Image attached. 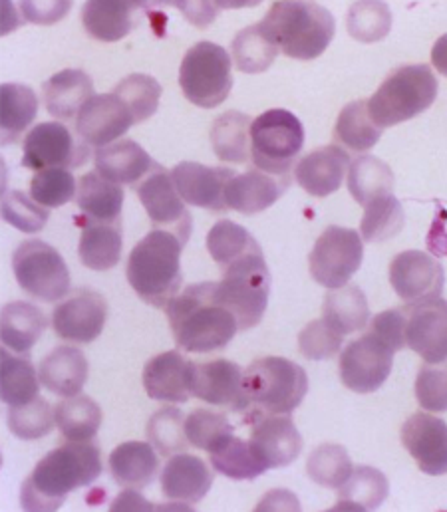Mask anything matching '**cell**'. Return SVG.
Returning a JSON list of instances; mask_svg holds the SVG:
<instances>
[{
  "label": "cell",
  "mask_w": 447,
  "mask_h": 512,
  "mask_svg": "<svg viewBox=\"0 0 447 512\" xmlns=\"http://www.w3.org/2000/svg\"><path fill=\"white\" fill-rule=\"evenodd\" d=\"M102 475L100 447L86 441L50 451L24 481L20 505L24 511H56L68 495L92 485Z\"/></svg>",
  "instance_id": "1"
},
{
  "label": "cell",
  "mask_w": 447,
  "mask_h": 512,
  "mask_svg": "<svg viewBox=\"0 0 447 512\" xmlns=\"http://www.w3.org/2000/svg\"><path fill=\"white\" fill-rule=\"evenodd\" d=\"M215 282H199L181 290L165 306L177 346L193 354L223 350L237 334V318L215 302Z\"/></svg>",
  "instance_id": "2"
},
{
  "label": "cell",
  "mask_w": 447,
  "mask_h": 512,
  "mask_svg": "<svg viewBox=\"0 0 447 512\" xmlns=\"http://www.w3.org/2000/svg\"><path fill=\"white\" fill-rule=\"evenodd\" d=\"M308 393V376L297 362L269 356L243 372L241 415L247 423L263 415H291Z\"/></svg>",
  "instance_id": "3"
},
{
  "label": "cell",
  "mask_w": 447,
  "mask_h": 512,
  "mask_svg": "<svg viewBox=\"0 0 447 512\" xmlns=\"http://www.w3.org/2000/svg\"><path fill=\"white\" fill-rule=\"evenodd\" d=\"M185 243L169 231L153 229L130 253L126 276L136 294L165 308L181 292V251Z\"/></svg>",
  "instance_id": "4"
},
{
  "label": "cell",
  "mask_w": 447,
  "mask_h": 512,
  "mask_svg": "<svg viewBox=\"0 0 447 512\" xmlns=\"http://www.w3.org/2000/svg\"><path fill=\"white\" fill-rule=\"evenodd\" d=\"M259 24L279 50L295 60L318 58L336 30L332 12L314 2H277Z\"/></svg>",
  "instance_id": "5"
},
{
  "label": "cell",
  "mask_w": 447,
  "mask_h": 512,
  "mask_svg": "<svg viewBox=\"0 0 447 512\" xmlns=\"http://www.w3.org/2000/svg\"><path fill=\"white\" fill-rule=\"evenodd\" d=\"M438 98V78L426 64H410L394 70L368 100L372 122L392 128L424 114Z\"/></svg>",
  "instance_id": "6"
},
{
  "label": "cell",
  "mask_w": 447,
  "mask_h": 512,
  "mask_svg": "<svg viewBox=\"0 0 447 512\" xmlns=\"http://www.w3.org/2000/svg\"><path fill=\"white\" fill-rule=\"evenodd\" d=\"M271 296V272L263 258L249 255L223 268V278L215 282L213 298L227 308L239 324V330L255 328L269 304Z\"/></svg>",
  "instance_id": "7"
},
{
  "label": "cell",
  "mask_w": 447,
  "mask_h": 512,
  "mask_svg": "<svg viewBox=\"0 0 447 512\" xmlns=\"http://www.w3.org/2000/svg\"><path fill=\"white\" fill-rule=\"evenodd\" d=\"M229 52L215 42H197L187 50L179 68L183 96L197 108L221 106L233 88Z\"/></svg>",
  "instance_id": "8"
},
{
  "label": "cell",
  "mask_w": 447,
  "mask_h": 512,
  "mask_svg": "<svg viewBox=\"0 0 447 512\" xmlns=\"http://www.w3.org/2000/svg\"><path fill=\"white\" fill-rule=\"evenodd\" d=\"M304 147V128L289 110H269L253 120L251 157L257 169L285 177Z\"/></svg>",
  "instance_id": "9"
},
{
  "label": "cell",
  "mask_w": 447,
  "mask_h": 512,
  "mask_svg": "<svg viewBox=\"0 0 447 512\" xmlns=\"http://www.w3.org/2000/svg\"><path fill=\"white\" fill-rule=\"evenodd\" d=\"M20 288L44 302H58L70 292V270L60 253L44 241H26L12 255Z\"/></svg>",
  "instance_id": "10"
},
{
  "label": "cell",
  "mask_w": 447,
  "mask_h": 512,
  "mask_svg": "<svg viewBox=\"0 0 447 512\" xmlns=\"http://www.w3.org/2000/svg\"><path fill=\"white\" fill-rule=\"evenodd\" d=\"M364 258V245L354 229L328 227L316 241L308 256V268L312 278L328 288L336 290L350 282L358 272Z\"/></svg>",
  "instance_id": "11"
},
{
  "label": "cell",
  "mask_w": 447,
  "mask_h": 512,
  "mask_svg": "<svg viewBox=\"0 0 447 512\" xmlns=\"http://www.w3.org/2000/svg\"><path fill=\"white\" fill-rule=\"evenodd\" d=\"M90 157V145L78 141L72 131L60 122H44L28 131L24 137L22 167L44 169H76Z\"/></svg>",
  "instance_id": "12"
},
{
  "label": "cell",
  "mask_w": 447,
  "mask_h": 512,
  "mask_svg": "<svg viewBox=\"0 0 447 512\" xmlns=\"http://www.w3.org/2000/svg\"><path fill=\"white\" fill-rule=\"evenodd\" d=\"M396 350L374 332L360 336L340 352V380L356 393H372L386 384Z\"/></svg>",
  "instance_id": "13"
},
{
  "label": "cell",
  "mask_w": 447,
  "mask_h": 512,
  "mask_svg": "<svg viewBox=\"0 0 447 512\" xmlns=\"http://www.w3.org/2000/svg\"><path fill=\"white\" fill-rule=\"evenodd\" d=\"M406 314V346L426 364H442L447 360V300L442 296L408 302Z\"/></svg>",
  "instance_id": "14"
},
{
  "label": "cell",
  "mask_w": 447,
  "mask_h": 512,
  "mask_svg": "<svg viewBox=\"0 0 447 512\" xmlns=\"http://www.w3.org/2000/svg\"><path fill=\"white\" fill-rule=\"evenodd\" d=\"M138 197L148 213L153 229H163L181 239L189 241L191 235V215L185 209V201L177 193L171 179V171L155 165L148 177L138 185Z\"/></svg>",
  "instance_id": "15"
},
{
  "label": "cell",
  "mask_w": 447,
  "mask_h": 512,
  "mask_svg": "<svg viewBox=\"0 0 447 512\" xmlns=\"http://www.w3.org/2000/svg\"><path fill=\"white\" fill-rule=\"evenodd\" d=\"M106 320L108 302L100 292L90 288L74 292L52 312V328L58 338L76 344L94 342L102 334Z\"/></svg>",
  "instance_id": "16"
},
{
  "label": "cell",
  "mask_w": 447,
  "mask_h": 512,
  "mask_svg": "<svg viewBox=\"0 0 447 512\" xmlns=\"http://www.w3.org/2000/svg\"><path fill=\"white\" fill-rule=\"evenodd\" d=\"M390 284L404 302L438 298L446 284L444 266L428 253L406 251L390 264Z\"/></svg>",
  "instance_id": "17"
},
{
  "label": "cell",
  "mask_w": 447,
  "mask_h": 512,
  "mask_svg": "<svg viewBox=\"0 0 447 512\" xmlns=\"http://www.w3.org/2000/svg\"><path fill=\"white\" fill-rule=\"evenodd\" d=\"M402 443L432 477L447 475V423L432 413H414L402 425Z\"/></svg>",
  "instance_id": "18"
},
{
  "label": "cell",
  "mask_w": 447,
  "mask_h": 512,
  "mask_svg": "<svg viewBox=\"0 0 447 512\" xmlns=\"http://www.w3.org/2000/svg\"><path fill=\"white\" fill-rule=\"evenodd\" d=\"M134 124L130 108L116 94H98L76 116V133L90 147L102 149L116 143Z\"/></svg>",
  "instance_id": "19"
},
{
  "label": "cell",
  "mask_w": 447,
  "mask_h": 512,
  "mask_svg": "<svg viewBox=\"0 0 447 512\" xmlns=\"http://www.w3.org/2000/svg\"><path fill=\"white\" fill-rule=\"evenodd\" d=\"M249 445L269 469L293 465L302 451V437L291 415H263L253 421Z\"/></svg>",
  "instance_id": "20"
},
{
  "label": "cell",
  "mask_w": 447,
  "mask_h": 512,
  "mask_svg": "<svg viewBox=\"0 0 447 512\" xmlns=\"http://www.w3.org/2000/svg\"><path fill=\"white\" fill-rule=\"evenodd\" d=\"M189 391L209 405L227 407L239 413L243 405V372L231 360L191 362Z\"/></svg>",
  "instance_id": "21"
},
{
  "label": "cell",
  "mask_w": 447,
  "mask_h": 512,
  "mask_svg": "<svg viewBox=\"0 0 447 512\" xmlns=\"http://www.w3.org/2000/svg\"><path fill=\"white\" fill-rule=\"evenodd\" d=\"M237 173L225 167H207L197 161H181L171 169V179L181 199L199 209L227 211L225 187Z\"/></svg>",
  "instance_id": "22"
},
{
  "label": "cell",
  "mask_w": 447,
  "mask_h": 512,
  "mask_svg": "<svg viewBox=\"0 0 447 512\" xmlns=\"http://www.w3.org/2000/svg\"><path fill=\"white\" fill-rule=\"evenodd\" d=\"M289 187V175L277 177L261 169H251L243 175L237 173L225 187V207L227 211H239L243 215L263 213L273 207Z\"/></svg>",
  "instance_id": "23"
},
{
  "label": "cell",
  "mask_w": 447,
  "mask_h": 512,
  "mask_svg": "<svg viewBox=\"0 0 447 512\" xmlns=\"http://www.w3.org/2000/svg\"><path fill=\"white\" fill-rule=\"evenodd\" d=\"M159 483L165 499L183 505H197L213 487V471L201 457L177 453L165 463Z\"/></svg>",
  "instance_id": "24"
},
{
  "label": "cell",
  "mask_w": 447,
  "mask_h": 512,
  "mask_svg": "<svg viewBox=\"0 0 447 512\" xmlns=\"http://www.w3.org/2000/svg\"><path fill=\"white\" fill-rule=\"evenodd\" d=\"M348 169V153L338 145H326L298 161L295 179L308 195L328 197L340 189Z\"/></svg>",
  "instance_id": "25"
},
{
  "label": "cell",
  "mask_w": 447,
  "mask_h": 512,
  "mask_svg": "<svg viewBox=\"0 0 447 512\" xmlns=\"http://www.w3.org/2000/svg\"><path fill=\"white\" fill-rule=\"evenodd\" d=\"M96 171L118 185H138L155 167L148 151L132 139L110 143L94 155Z\"/></svg>",
  "instance_id": "26"
},
{
  "label": "cell",
  "mask_w": 447,
  "mask_h": 512,
  "mask_svg": "<svg viewBox=\"0 0 447 512\" xmlns=\"http://www.w3.org/2000/svg\"><path fill=\"white\" fill-rule=\"evenodd\" d=\"M189 366L177 350L163 352L151 358L144 368V387L151 399L169 401V403H185L191 397L189 391Z\"/></svg>",
  "instance_id": "27"
},
{
  "label": "cell",
  "mask_w": 447,
  "mask_h": 512,
  "mask_svg": "<svg viewBox=\"0 0 447 512\" xmlns=\"http://www.w3.org/2000/svg\"><path fill=\"white\" fill-rule=\"evenodd\" d=\"M44 106L58 120H72L94 98L92 78L78 68H66L42 86Z\"/></svg>",
  "instance_id": "28"
},
{
  "label": "cell",
  "mask_w": 447,
  "mask_h": 512,
  "mask_svg": "<svg viewBox=\"0 0 447 512\" xmlns=\"http://www.w3.org/2000/svg\"><path fill=\"white\" fill-rule=\"evenodd\" d=\"M38 376L50 393L62 399L74 397L88 382V360L74 346H58L40 362Z\"/></svg>",
  "instance_id": "29"
},
{
  "label": "cell",
  "mask_w": 447,
  "mask_h": 512,
  "mask_svg": "<svg viewBox=\"0 0 447 512\" xmlns=\"http://www.w3.org/2000/svg\"><path fill=\"white\" fill-rule=\"evenodd\" d=\"M122 219L118 221H94L84 219L78 256L90 270H110L122 258Z\"/></svg>",
  "instance_id": "30"
},
{
  "label": "cell",
  "mask_w": 447,
  "mask_h": 512,
  "mask_svg": "<svg viewBox=\"0 0 447 512\" xmlns=\"http://www.w3.org/2000/svg\"><path fill=\"white\" fill-rule=\"evenodd\" d=\"M48 326L46 314L30 302H8L2 308L0 336L6 350L28 354Z\"/></svg>",
  "instance_id": "31"
},
{
  "label": "cell",
  "mask_w": 447,
  "mask_h": 512,
  "mask_svg": "<svg viewBox=\"0 0 447 512\" xmlns=\"http://www.w3.org/2000/svg\"><path fill=\"white\" fill-rule=\"evenodd\" d=\"M110 473L120 487L144 489L157 475L159 461L151 443L128 441L110 455Z\"/></svg>",
  "instance_id": "32"
},
{
  "label": "cell",
  "mask_w": 447,
  "mask_h": 512,
  "mask_svg": "<svg viewBox=\"0 0 447 512\" xmlns=\"http://www.w3.org/2000/svg\"><path fill=\"white\" fill-rule=\"evenodd\" d=\"M76 203L86 219L118 221L122 219L124 189L102 177L98 171H90L78 183Z\"/></svg>",
  "instance_id": "33"
},
{
  "label": "cell",
  "mask_w": 447,
  "mask_h": 512,
  "mask_svg": "<svg viewBox=\"0 0 447 512\" xmlns=\"http://www.w3.org/2000/svg\"><path fill=\"white\" fill-rule=\"evenodd\" d=\"M56 427L66 441L86 443L94 439L102 425V407L88 395L80 393L62 399L54 407Z\"/></svg>",
  "instance_id": "34"
},
{
  "label": "cell",
  "mask_w": 447,
  "mask_h": 512,
  "mask_svg": "<svg viewBox=\"0 0 447 512\" xmlns=\"http://www.w3.org/2000/svg\"><path fill=\"white\" fill-rule=\"evenodd\" d=\"M322 318L330 322L336 330H340L344 336L360 332L370 324L368 298L354 284L330 290L324 298Z\"/></svg>",
  "instance_id": "35"
},
{
  "label": "cell",
  "mask_w": 447,
  "mask_h": 512,
  "mask_svg": "<svg viewBox=\"0 0 447 512\" xmlns=\"http://www.w3.org/2000/svg\"><path fill=\"white\" fill-rule=\"evenodd\" d=\"M338 493L340 499L334 507L336 511H374L388 499L390 483L382 471L374 467H358Z\"/></svg>",
  "instance_id": "36"
},
{
  "label": "cell",
  "mask_w": 447,
  "mask_h": 512,
  "mask_svg": "<svg viewBox=\"0 0 447 512\" xmlns=\"http://www.w3.org/2000/svg\"><path fill=\"white\" fill-rule=\"evenodd\" d=\"M251 126L253 120L235 110L219 116L209 131L215 155L227 163H247L251 157Z\"/></svg>",
  "instance_id": "37"
},
{
  "label": "cell",
  "mask_w": 447,
  "mask_h": 512,
  "mask_svg": "<svg viewBox=\"0 0 447 512\" xmlns=\"http://www.w3.org/2000/svg\"><path fill=\"white\" fill-rule=\"evenodd\" d=\"M348 191L354 201L366 207L370 201L392 195L394 173L392 169L374 155H362L350 163L348 169Z\"/></svg>",
  "instance_id": "38"
},
{
  "label": "cell",
  "mask_w": 447,
  "mask_h": 512,
  "mask_svg": "<svg viewBox=\"0 0 447 512\" xmlns=\"http://www.w3.org/2000/svg\"><path fill=\"white\" fill-rule=\"evenodd\" d=\"M38 114V98L34 90L22 84H4L0 88V124L2 145H8L30 128Z\"/></svg>",
  "instance_id": "39"
},
{
  "label": "cell",
  "mask_w": 447,
  "mask_h": 512,
  "mask_svg": "<svg viewBox=\"0 0 447 512\" xmlns=\"http://www.w3.org/2000/svg\"><path fill=\"white\" fill-rule=\"evenodd\" d=\"M130 2H86L82 8V22L86 32L102 42L122 40L132 28Z\"/></svg>",
  "instance_id": "40"
},
{
  "label": "cell",
  "mask_w": 447,
  "mask_h": 512,
  "mask_svg": "<svg viewBox=\"0 0 447 512\" xmlns=\"http://www.w3.org/2000/svg\"><path fill=\"white\" fill-rule=\"evenodd\" d=\"M235 66L245 74H261L273 66L279 56V46L275 40L261 28L253 24L243 28L231 44Z\"/></svg>",
  "instance_id": "41"
},
{
  "label": "cell",
  "mask_w": 447,
  "mask_h": 512,
  "mask_svg": "<svg viewBox=\"0 0 447 512\" xmlns=\"http://www.w3.org/2000/svg\"><path fill=\"white\" fill-rule=\"evenodd\" d=\"M2 368H0V391L6 405H24L38 397L40 376L36 374L28 358L2 350Z\"/></svg>",
  "instance_id": "42"
},
{
  "label": "cell",
  "mask_w": 447,
  "mask_h": 512,
  "mask_svg": "<svg viewBox=\"0 0 447 512\" xmlns=\"http://www.w3.org/2000/svg\"><path fill=\"white\" fill-rule=\"evenodd\" d=\"M207 251L213 260L225 268L241 258L249 255L263 253L255 237L241 225L225 219L213 225L207 235Z\"/></svg>",
  "instance_id": "43"
},
{
  "label": "cell",
  "mask_w": 447,
  "mask_h": 512,
  "mask_svg": "<svg viewBox=\"0 0 447 512\" xmlns=\"http://www.w3.org/2000/svg\"><path fill=\"white\" fill-rule=\"evenodd\" d=\"M384 129L378 128L368 112L366 100L350 102L338 116L334 137L340 145L352 151H370L382 137Z\"/></svg>",
  "instance_id": "44"
},
{
  "label": "cell",
  "mask_w": 447,
  "mask_h": 512,
  "mask_svg": "<svg viewBox=\"0 0 447 512\" xmlns=\"http://www.w3.org/2000/svg\"><path fill=\"white\" fill-rule=\"evenodd\" d=\"M209 457L213 469L233 481H253L267 473V467L257 459L249 441L235 435L209 453Z\"/></svg>",
  "instance_id": "45"
},
{
  "label": "cell",
  "mask_w": 447,
  "mask_h": 512,
  "mask_svg": "<svg viewBox=\"0 0 447 512\" xmlns=\"http://www.w3.org/2000/svg\"><path fill=\"white\" fill-rule=\"evenodd\" d=\"M404 207L392 195L378 197L364 207V217L360 223V233L368 243L390 241L404 229Z\"/></svg>",
  "instance_id": "46"
},
{
  "label": "cell",
  "mask_w": 447,
  "mask_h": 512,
  "mask_svg": "<svg viewBox=\"0 0 447 512\" xmlns=\"http://www.w3.org/2000/svg\"><path fill=\"white\" fill-rule=\"evenodd\" d=\"M352 471L354 467L346 449L332 443L316 447L306 463V473L312 479V483L324 489L338 491L350 479Z\"/></svg>",
  "instance_id": "47"
},
{
  "label": "cell",
  "mask_w": 447,
  "mask_h": 512,
  "mask_svg": "<svg viewBox=\"0 0 447 512\" xmlns=\"http://www.w3.org/2000/svg\"><path fill=\"white\" fill-rule=\"evenodd\" d=\"M8 429L22 441H34L46 437L56 425L54 407L44 397H36L24 405H8L6 413Z\"/></svg>",
  "instance_id": "48"
},
{
  "label": "cell",
  "mask_w": 447,
  "mask_h": 512,
  "mask_svg": "<svg viewBox=\"0 0 447 512\" xmlns=\"http://www.w3.org/2000/svg\"><path fill=\"white\" fill-rule=\"evenodd\" d=\"M148 439L153 449L163 457L185 453L191 445L185 433V419L177 407H161L148 421Z\"/></svg>",
  "instance_id": "49"
},
{
  "label": "cell",
  "mask_w": 447,
  "mask_h": 512,
  "mask_svg": "<svg viewBox=\"0 0 447 512\" xmlns=\"http://www.w3.org/2000/svg\"><path fill=\"white\" fill-rule=\"evenodd\" d=\"M235 427L227 419L225 413L209 411V409H193L185 417V433L189 443L195 449L213 453L217 447H221L233 433Z\"/></svg>",
  "instance_id": "50"
},
{
  "label": "cell",
  "mask_w": 447,
  "mask_h": 512,
  "mask_svg": "<svg viewBox=\"0 0 447 512\" xmlns=\"http://www.w3.org/2000/svg\"><path fill=\"white\" fill-rule=\"evenodd\" d=\"M114 94L130 108L134 122L142 124L157 112L161 86L148 74H130L116 86Z\"/></svg>",
  "instance_id": "51"
},
{
  "label": "cell",
  "mask_w": 447,
  "mask_h": 512,
  "mask_svg": "<svg viewBox=\"0 0 447 512\" xmlns=\"http://www.w3.org/2000/svg\"><path fill=\"white\" fill-rule=\"evenodd\" d=\"M348 32L360 42H378L392 28V12L384 2H356L348 10Z\"/></svg>",
  "instance_id": "52"
},
{
  "label": "cell",
  "mask_w": 447,
  "mask_h": 512,
  "mask_svg": "<svg viewBox=\"0 0 447 512\" xmlns=\"http://www.w3.org/2000/svg\"><path fill=\"white\" fill-rule=\"evenodd\" d=\"M78 193L76 179L68 169H44L30 181V197L44 209H58Z\"/></svg>",
  "instance_id": "53"
},
{
  "label": "cell",
  "mask_w": 447,
  "mask_h": 512,
  "mask_svg": "<svg viewBox=\"0 0 447 512\" xmlns=\"http://www.w3.org/2000/svg\"><path fill=\"white\" fill-rule=\"evenodd\" d=\"M2 217L10 227L32 235L40 233L46 227L50 219V209L38 205L24 191H8L2 197Z\"/></svg>",
  "instance_id": "54"
},
{
  "label": "cell",
  "mask_w": 447,
  "mask_h": 512,
  "mask_svg": "<svg viewBox=\"0 0 447 512\" xmlns=\"http://www.w3.org/2000/svg\"><path fill=\"white\" fill-rule=\"evenodd\" d=\"M342 342H344V334L340 330H336L324 318L322 320H312L298 334L300 354L308 360H314V362L334 358L340 352Z\"/></svg>",
  "instance_id": "55"
},
{
  "label": "cell",
  "mask_w": 447,
  "mask_h": 512,
  "mask_svg": "<svg viewBox=\"0 0 447 512\" xmlns=\"http://www.w3.org/2000/svg\"><path fill=\"white\" fill-rule=\"evenodd\" d=\"M414 391L426 411H447V360L442 364H424L418 372Z\"/></svg>",
  "instance_id": "56"
},
{
  "label": "cell",
  "mask_w": 447,
  "mask_h": 512,
  "mask_svg": "<svg viewBox=\"0 0 447 512\" xmlns=\"http://www.w3.org/2000/svg\"><path fill=\"white\" fill-rule=\"evenodd\" d=\"M370 332L388 342L396 352L406 348V314L402 308L386 310L370 320Z\"/></svg>",
  "instance_id": "57"
},
{
  "label": "cell",
  "mask_w": 447,
  "mask_h": 512,
  "mask_svg": "<svg viewBox=\"0 0 447 512\" xmlns=\"http://www.w3.org/2000/svg\"><path fill=\"white\" fill-rule=\"evenodd\" d=\"M72 8L70 2H22L20 12L28 22L34 24H52L58 22L68 10Z\"/></svg>",
  "instance_id": "58"
},
{
  "label": "cell",
  "mask_w": 447,
  "mask_h": 512,
  "mask_svg": "<svg viewBox=\"0 0 447 512\" xmlns=\"http://www.w3.org/2000/svg\"><path fill=\"white\" fill-rule=\"evenodd\" d=\"M428 247L434 255L447 256V209L438 207V215L428 233Z\"/></svg>",
  "instance_id": "59"
},
{
  "label": "cell",
  "mask_w": 447,
  "mask_h": 512,
  "mask_svg": "<svg viewBox=\"0 0 447 512\" xmlns=\"http://www.w3.org/2000/svg\"><path fill=\"white\" fill-rule=\"evenodd\" d=\"M189 22L197 26H207L213 22L217 12L223 8V4H207V2H197V4H177Z\"/></svg>",
  "instance_id": "60"
},
{
  "label": "cell",
  "mask_w": 447,
  "mask_h": 512,
  "mask_svg": "<svg viewBox=\"0 0 447 512\" xmlns=\"http://www.w3.org/2000/svg\"><path fill=\"white\" fill-rule=\"evenodd\" d=\"M112 509H155L153 505H149L146 499H142V495L136 491V489H130V491H124L120 495L118 501H114Z\"/></svg>",
  "instance_id": "61"
},
{
  "label": "cell",
  "mask_w": 447,
  "mask_h": 512,
  "mask_svg": "<svg viewBox=\"0 0 447 512\" xmlns=\"http://www.w3.org/2000/svg\"><path fill=\"white\" fill-rule=\"evenodd\" d=\"M295 507L298 509V503L293 499V493H287V491H275V493H269V497L259 505V509H289V507Z\"/></svg>",
  "instance_id": "62"
},
{
  "label": "cell",
  "mask_w": 447,
  "mask_h": 512,
  "mask_svg": "<svg viewBox=\"0 0 447 512\" xmlns=\"http://www.w3.org/2000/svg\"><path fill=\"white\" fill-rule=\"evenodd\" d=\"M432 64L434 68L447 76V34H444L442 38H438V42L434 44V50H432Z\"/></svg>",
  "instance_id": "63"
}]
</instances>
